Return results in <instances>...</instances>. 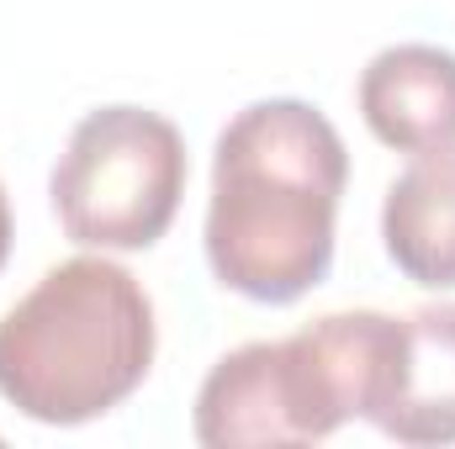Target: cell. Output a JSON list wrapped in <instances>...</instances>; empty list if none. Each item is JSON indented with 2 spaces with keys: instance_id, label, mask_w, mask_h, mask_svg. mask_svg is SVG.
<instances>
[{
  "instance_id": "cell-4",
  "label": "cell",
  "mask_w": 455,
  "mask_h": 449,
  "mask_svg": "<svg viewBox=\"0 0 455 449\" xmlns=\"http://www.w3.org/2000/svg\"><path fill=\"white\" fill-rule=\"evenodd\" d=\"M186 138L143 106H101L69 132L48 196L69 243L101 254L154 248L186 196Z\"/></svg>"
},
{
  "instance_id": "cell-1",
  "label": "cell",
  "mask_w": 455,
  "mask_h": 449,
  "mask_svg": "<svg viewBox=\"0 0 455 449\" xmlns=\"http://www.w3.org/2000/svg\"><path fill=\"white\" fill-rule=\"evenodd\" d=\"M349 180L339 127L307 101H254L212 154L207 264L223 291L265 307L307 296L334 264V223Z\"/></svg>"
},
{
  "instance_id": "cell-5",
  "label": "cell",
  "mask_w": 455,
  "mask_h": 449,
  "mask_svg": "<svg viewBox=\"0 0 455 449\" xmlns=\"http://www.w3.org/2000/svg\"><path fill=\"white\" fill-rule=\"evenodd\" d=\"M365 423L413 449L455 445V302L397 318L387 375Z\"/></svg>"
},
{
  "instance_id": "cell-7",
  "label": "cell",
  "mask_w": 455,
  "mask_h": 449,
  "mask_svg": "<svg viewBox=\"0 0 455 449\" xmlns=\"http://www.w3.org/2000/svg\"><path fill=\"white\" fill-rule=\"evenodd\" d=\"M381 243L413 286H455V148L419 154L392 180L381 207Z\"/></svg>"
},
{
  "instance_id": "cell-8",
  "label": "cell",
  "mask_w": 455,
  "mask_h": 449,
  "mask_svg": "<svg viewBox=\"0 0 455 449\" xmlns=\"http://www.w3.org/2000/svg\"><path fill=\"white\" fill-rule=\"evenodd\" d=\"M11 254V207H5V185H0V264Z\"/></svg>"
},
{
  "instance_id": "cell-3",
  "label": "cell",
  "mask_w": 455,
  "mask_h": 449,
  "mask_svg": "<svg viewBox=\"0 0 455 449\" xmlns=\"http://www.w3.org/2000/svg\"><path fill=\"white\" fill-rule=\"evenodd\" d=\"M392 334L397 318L387 312H329L291 338L233 349L196 391V439L207 449H281L339 434L371 413Z\"/></svg>"
},
{
  "instance_id": "cell-6",
  "label": "cell",
  "mask_w": 455,
  "mask_h": 449,
  "mask_svg": "<svg viewBox=\"0 0 455 449\" xmlns=\"http://www.w3.org/2000/svg\"><path fill=\"white\" fill-rule=\"evenodd\" d=\"M360 116L397 154L455 148V53L435 43L381 48L360 69Z\"/></svg>"
},
{
  "instance_id": "cell-2",
  "label": "cell",
  "mask_w": 455,
  "mask_h": 449,
  "mask_svg": "<svg viewBox=\"0 0 455 449\" xmlns=\"http://www.w3.org/2000/svg\"><path fill=\"white\" fill-rule=\"evenodd\" d=\"M154 338V302L122 264H53L0 318V397L48 429L107 418L148 381Z\"/></svg>"
}]
</instances>
